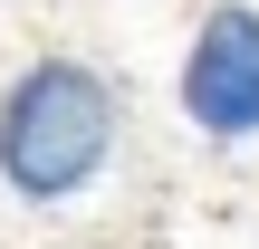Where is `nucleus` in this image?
Here are the masks:
<instances>
[{"mask_svg":"<svg viewBox=\"0 0 259 249\" xmlns=\"http://www.w3.org/2000/svg\"><path fill=\"white\" fill-rule=\"evenodd\" d=\"M173 86H183V115L202 134H221V144H250L259 134V10L250 0H221L192 29Z\"/></svg>","mask_w":259,"mask_h":249,"instance_id":"nucleus-2","label":"nucleus"},{"mask_svg":"<svg viewBox=\"0 0 259 249\" xmlns=\"http://www.w3.org/2000/svg\"><path fill=\"white\" fill-rule=\"evenodd\" d=\"M125 134V96L87 58H38L0 86V182L19 202H77Z\"/></svg>","mask_w":259,"mask_h":249,"instance_id":"nucleus-1","label":"nucleus"}]
</instances>
